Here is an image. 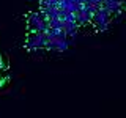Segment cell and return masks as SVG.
Here are the masks:
<instances>
[{"label": "cell", "mask_w": 126, "mask_h": 118, "mask_svg": "<svg viewBox=\"0 0 126 118\" xmlns=\"http://www.w3.org/2000/svg\"><path fill=\"white\" fill-rule=\"evenodd\" d=\"M10 63H8L6 57L3 55L2 49H0V96H2V93L5 91V88L8 87L10 84Z\"/></svg>", "instance_id": "1"}, {"label": "cell", "mask_w": 126, "mask_h": 118, "mask_svg": "<svg viewBox=\"0 0 126 118\" xmlns=\"http://www.w3.org/2000/svg\"><path fill=\"white\" fill-rule=\"evenodd\" d=\"M118 3H120V5L125 8V11H126V0H118Z\"/></svg>", "instance_id": "2"}]
</instances>
